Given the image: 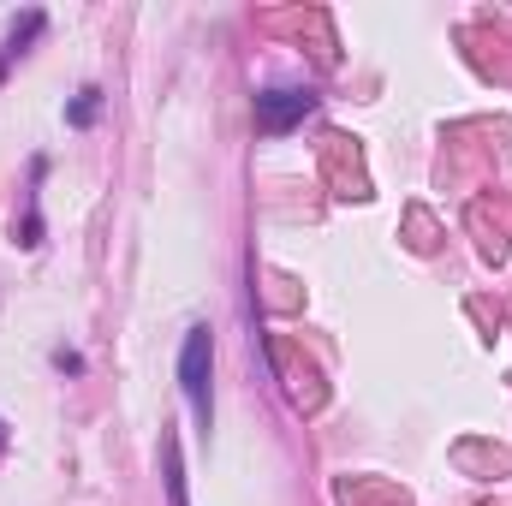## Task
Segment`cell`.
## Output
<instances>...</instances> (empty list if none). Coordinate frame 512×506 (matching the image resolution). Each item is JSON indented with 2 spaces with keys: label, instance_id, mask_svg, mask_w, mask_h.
Returning <instances> with one entry per match:
<instances>
[{
  "label": "cell",
  "instance_id": "cell-3",
  "mask_svg": "<svg viewBox=\"0 0 512 506\" xmlns=\"http://www.w3.org/2000/svg\"><path fill=\"white\" fill-rule=\"evenodd\" d=\"M42 30V12H24L18 24H12V36H6V48H0V78H6V66H12V54H24L30 48V36Z\"/></svg>",
  "mask_w": 512,
  "mask_h": 506
},
{
  "label": "cell",
  "instance_id": "cell-1",
  "mask_svg": "<svg viewBox=\"0 0 512 506\" xmlns=\"http://www.w3.org/2000/svg\"><path fill=\"white\" fill-rule=\"evenodd\" d=\"M209 364H215V340H209V328H191L185 334V352H179V387H185V399H191V411H197V423L209 429Z\"/></svg>",
  "mask_w": 512,
  "mask_h": 506
},
{
  "label": "cell",
  "instance_id": "cell-5",
  "mask_svg": "<svg viewBox=\"0 0 512 506\" xmlns=\"http://www.w3.org/2000/svg\"><path fill=\"white\" fill-rule=\"evenodd\" d=\"M167 501L191 506V501H185V477H179V447H173V435H167Z\"/></svg>",
  "mask_w": 512,
  "mask_h": 506
},
{
  "label": "cell",
  "instance_id": "cell-7",
  "mask_svg": "<svg viewBox=\"0 0 512 506\" xmlns=\"http://www.w3.org/2000/svg\"><path fill=\"white\" fill-rule=\"evenodd\" d=\"M0 447H6V423H0Z\"/></svg>",
  "mask_w": 512,
  "mask_h": 506
},
{
  "label": "cell",
  "instance_id": "cell-6",
  "mask_svg": "<svg viewBox=\"0 0 512 506\" xmlns=\"http://www.w3.org/2000/svg\"><path fill=\"white\" fill-rule=\"evenodd\" d=\"M54 364H60V370H66V376H78V370H84V358H78V352H66V346H60V352H54Z\"/></svg>",
  "mask_w": 512,
  "mask_h": 506
},
{
  "label": "cell",
  "instance_id": "cell-2",
  "mask_svg": "<svg viewBox=\"0 0 512 506\" xmlns=\"http://www.w3.org/2000/svg\"><path fill=\"white\" fill-rule=\"evenodd\" d=\"M304 114H316V90H262L256 96V131H268V137L292 131Z\"/></svg>",
  "mask_w": 512,
  "mask_h": 506
},
{
  "label": "cell",
  "instance_id": "cell-4",
  "mask_svg": "<svg viewBox=\"0 0 512 506\" xmlns=\"http://www.w3.org/2000/svg\"><path fill=\"white\" fill-rule=\"evenodd\" d=\"M96 114H102V90H78V102H72V126H96Z\"/></svg>",
  "mask_w": 512,
  "mask_h": 506
}]
</instances>
